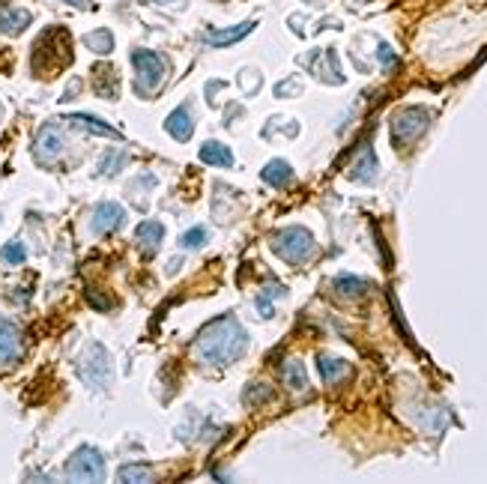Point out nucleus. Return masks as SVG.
Returning a JSON list of instances; mask_svg holds the SVG:
<instances>
[{
	"instance_id": "6ab92c4d",
	"label": "nucleus",
	"mask_w": 487,
	"mask_h": 484,
	"mask_svg": "<svg viewBox=\"0 0 487 484\" xmlns=\"http://www.w3.org/2000/svg\"><path fill=\"white\" fill-rule=\"evenodd\" d=\"M201 159L206 161V165H215V168H231L233 165V153L224 144H218V140H206V144L201 147Z\"/></svg>"
},
{
	"instance_id": "9b49d317",
	"label": "nucleus",
	"mask_w": 487,
	"mask_h": 484,
	"mask_svg": "<svg viewBox=\"0 0 487 484\" xmlns=\"http://www.w3.org/2000/svg\"><path fill=\"white\" fill-rule=\"evenodd\" d=\"M126 221V213L120 204H102L96 207L93 213V230L96 234H111V230H117Z\"/></svg>"
},
{
	"instance_id": "2eb2a0df",
	"label": "nucleus",
	"mask_w": 487,
	"mask_h": 484,
	"mask_svg": "<svg viewBox=\"0 0 487 484\" xmlns=\"http://www.w3.org/2000/svg\"><path fill=\"white\" fill-rule=\"evenodd\" d=\"M165 129H167V135H174L176 140H188L195 132V123H192V114H188V108L180 105L174 111L171 117L165 120Z\"/></svg>"
},
{
	"instance_id": "f8f14e48",
	"label": "nucleus",
	"mask_w": 487,
	"mask_h": 484,
	"mask_svg": "<svg viewBox=\"0 0 487 484\" xmlns=\"http://www.w3.org/2000/svg\"><path fill=\"white\" fill-rule=\"evenodd\" d=\"M251 30H254V22H242V24L227 27V30H206L204 42L215 45V48H224V45H233V42H240V39H245Z\"/></svg>"
},
{
	"instance_id": "7ed1b4c3",
	"label": "nucleus",
	"mask_w": 487,
	"mask_h": 484,
	"mask_svg": "<svg viewBox=\"0 0 487 484\" xmlns=\"http://www.w3.org/2000/svg\"><path fill=\"white\" fill-rule=\"evenodd\" d=\"M132 69H135V93L138 96H156V90L165 84L167 78V60L147 48H135L132 51Z\"/></svg>"
},
{
	"instance_id": "20e7f679",
	"label": "nucleus",
	"mask_w": 487,
	"mask_h": 484,
	"mask_svg": "<svg viewBox=\"0 0 487 484\" xmlns=\"http://www.w3.org/2000/svg\"><path fill=\"white\" fill-rule=\"evenodd\" d=\"M431 126V111L427 108H404L392 117V144L410 147L415 144Z\"/></svg>"
},
{
	"instance_id": "7c9ffc66",
	"label": "nucleus",
	"mask_w": 487,
	"mask_h": 484,
	"mask_svg": "<svg viewBox=\"0 0 487 484\" xmlns=\"http://www.w3.org/2000/svg\"><path fill=\"white\" fill-rule=\"evenodd\" d=\"M141 3H167V0H141Z\"/></svg>"
},
{
	"instance_id": "f257e3e1",
	"label": "nucleus",
	"mask_w": 487,
	"mask_h": 484,
	"mask_svg": "<svg viewBox=\"0 0 487 484\" xmlns=\"http://www.w3.org/2000/svg\"><path fill=\"white\" fill-rule=\"evenodd\" d=\"M245 347H248V335L233 317L213 320L210 326L201 329V335L195 341L197 359L213 368H224L231 362H236L245 353Z\"/></svg>"
},
{
	"instance_id": "4468645a",
	"label": "nucleus",
	"mask_w": 487,
	"mask_h": 484,
	"mask_svg": "<svg viewBox=\"0 0 487 484\" xmlns=\"http://www.w3.org/2000/svg\"><path fill=\"white\" fill-rule=\"evenodd\" d=\"M162 239H165V227L158 225V221H144V225L135 230V242L141 245V251L147 257L156 255L158 245H162Z\"/></svg>"
},
{
	"instance_id": "cd10ccee",
	"label": "nucleus",
	"mask_w": 487,
	"mask_h": 484,
	"mask_svg": "<svg viewBox=\"0 0 487 484\" xmlns=\"http://www.w3.org/2000/svg\"><path fill=\"white\" fill-rule=\"evenodd\" d=\"M123 165H126V153H105L99 170H102V174H117V170H120Z\"/></svg>"
},
{
	"instance_id": "1a4fd4ad",
	"label": "nucleus",
	"mask_w": 487,
	"mask_h": 484,
	"mask_svg": "<svg viewBox=\"0 0 487 484\" xmlns=\"http://www.w3.org/2000/svg\"><path fill=\"white\" fill-rule=\"evenodd\" d=\"M320 60L323 63H314L311 57H302V66L311 69V72L320 81H326V84H344V72H341V66H338V54L332 51V48L320 51Z\"/></svg>"
},
{
	"instance_id": "a878e982",
	"label": "nucleus",
	"mask_w": 487,
	"mask_h": 484,
	"mask_svg": "<svg viewBox=\"0 0 487 484\" xmlns=\"http://www.w3.org/2000/svg\"><path fill=\"white\" fill-rule=\"evenodd\" d=\"M117 478H120V481H153L156 476L150 472V467H141V463H129V467H123L120 472H117Z\"/></svg>"
},
{
	"instance_id": "c756f323",
	"label": "nucleus",
	"mask_w": 487,
	"mask_h": 484,
	"mask_svg": "<svg viewBox=\"0 0 487 484\" xmlns=\"http://www.w3.org/2000/svg\"><path fill=\"white\" fill-rule=\"evenodd\" d=\"M257 311H261V317H272V314H275L272 305H270V299H266V296L257 299Z\"/></svg>"
},
{
	"instance_id": "4be33fe9",
	"label": "nucleus",
	"mask_w": 487,
	"mask_h": 484,
	"mask_svg": "<svg viewBox=\"0 0 487 484\" xmlns=\"http://www.w3.org/2000/svg\"><path fill=\"white\" fill-rule=\"evenodd\" d=\"M84 45L96 54H108L114 48V36H111V30H93V33L84 36Z\"/></svg>"
},
{
	"instance_id": "9d476101",
	"label": "nucleus",
	"mask_w": 487,
	"mask_h": 484,
	"mask_svg": "<svg viewBox=\"0 0 487 484\" xmlns=\"http://www.w3.org/2000/svg\"><path fill=\"white\" fill-rule=\"evenodd\" d=\"M22 356V332L9 320H0V368H9Z\"/></svg>"
},
{
	"instance_id": "c85d7f7f",
	"label": "nucleus",
	"mask_w": 487,
	"mask_h": 484,
	"mask_svg": "<svg viewBox=\"0 0 487 484\" xmlns=\"http://www.w3.org/2000/svg\"><path fill=\"white\" fill-rule=\"evenodd\" d=\"M377 57H380V63H383L386 72H392V69L397 66V54L392 51V45H386V42L377 45Z\"/></svg>"
},
{
	"instance_id": "39448f33",
	"label": "nucleus",
	"mask_w": 487,
	"mask_h": 484,
	"mask_svg": "<svg viewBox=\"0 0 487 484\" xmlns=\"http://www.w3.org/2000/svg\"><path fill=\"white\" fill-rule=\"evenodd\" d=\"M272 248H275V255L287 260V264H305L308 257L314 255V236H311V230H305V227H287L281 230V234H275L272 236Z\"/></svg>"
},
{
	"instance_id": "ddd939ff",
	"label": "nucleus",
	"mask_w": 487,
	"mask_h": 484,
	"mask_svg": "<svg viewBox=\"0 0 487 484\" xmlns=\"http://www.w3.org/2000/svg\"><path fill=\"white\" fill-rule=\"evenodd\" d=\"M317 368H320V377H323L326 386H338V382H344L347 377L353 374L350 362L335 359V356H320V359H317Z\"/></svg>"
},
{
	"instance_id": "a211bd4d",
	"label": "nucleus",
	"mask_w": 487,
	"mask_h": 484,
	"mask_svg": "<svg viewBox=\"0 0 487 484\" xmlns=\"http://www.w3.org/2000/svg\"><path fill=\"white\" fill-rule=\"evenodd\" d=\"M66 123L75 126V129H84V132H90V135H99V138H120V132H117V129L99 123V120H93V117H84V114L66 117Z\"/></svg>"
},
{
	"instance_id": "bb28decb",
	"label": "nucleus",
	"mask_w": 487,
	"mask_h": 484,
	"mask_svg": "<svg viewBox=\"0 0 487 484\" xmlns=\"http://www.w3.org/2000/svg\"><path fill=\"white\" fill-rule=\"evenodd\" d=\"M206 242V230L204 227H192V230H185L183 239H180V245L183 248H201Z\"/></svg>"
},
{
	"instance_id": "5701e85b",
	"label": "nucleus",
	"mask_w": 487,
	"mask_h": 484,
	"mask_svg": "<svg viewBox=\"0 0 487 484\" xmlns=\"http://www.w3.org/2000/svg\"><path fill=\"white\" fill-rule=\"evenodd\" d=\"M335 290L341 296H362L368 290V281L365 278H356V275H338L335 278Z\"/></svg>"
},
{
	"instance_id": "b1692460",
	"label": "nucleus",
	"mask_w": 487,
	"mask_h": 484,
	"mask_svg": "<svg viewBox=\"0 0 487 484\" xmlns=\"http://www.w3.org/2000/svg\"><path fill=\"white\" fill-rule=\"evenodd\" d=\"M284 380L290 389H305L308 386V377H305V365L299 359H290L284 362Z\"/></svg>"
},
{
	"instance_id": "f03ea898",
	"label": "nucleus",
	"mask_w": 487,
	"mask_h": 484,
	"mask_svg": "<svg viewBox=\"0 0 487 484\" xmlns=\"http://www.w3.org/2000/svg\"><path fill=\"white\" fill-rule=\"evenodd\" d=\"M72 63V45L63 27H48L33 45V75L51 78Z\"/></svg>"
},
{
	"instance_id": "f3484780",
	"label": "nucleus",
	"mask_w": 487,
	"mask_h": 484,
	"mask_svg": "<svg viewBox=\"0 0 487 484\" xmlns=\"http://www.w3.org/2000/svg\"><path fill=\"white\" fill-rule=\"evenodd\" d=\"M33 22V15L27 13V9H3L0 13V30H3L6 36H18L22 30H27Z\"/></svg>"
},
{
	"instance_id": "412c9836",
	"label": "nucleus",
	"mask_w": 487,
	"mask_h": 484,
	"mask_svg": "<svg viewBox=\"0 0 487 484\" xmlns=\"http://www.w3.org/2000/svg\"><path fill=\"white\" fill-rule=\"evenodd\" d=\"M290 179H293V168L284 159H272L263 168V183H270V186H287Z\"/></svg>"
},
{
	"instance_id": "0eeeda50",
	"label": "nucleus",
	"mask_w": 487,
	"mask_h": 484,
	"mask_svg": "<svg viewBox=\"0 0 487 484\" xmlns=\"http://www.w3.org/2000/svg\"><path fill=\"white\" fill-rule=\"evenodd\" d=\"M81 377L90 382L93 389H105L108 380H111V356H108L105 347L93 344L90 350L84 353L81 359Z\"/></svg>"
},
{
	"instance_id": "393cba45",
	"label": "nucleus",
	"mask_w": 487,
	"mask_h": 484,
	"mask_svg": "<svg viewBox=\"0 0 487 484\" xmlns=\"http://www.w3.org/2000/svg\"><path fill=\"white\" fill-rule=\"evenodd\" d=\"M0 257H3V264H9V266H22V264H24V257H27L24 242H18V239L6 242L3 251H0Z\"/></svg>"
},
{
	"instance_id": "dca6fc26",
	"label": "nucleus",
	"mask_w": 487,
	"mask_h": 484,
	"mask_svg": "<svg viewBox=\"0 0 487 484\" xmlns=\"http://www.w3.org/2000/svg\"><path fill=\"white\" fill-rule=\"evenodd\" d=\"M350 177L359 179V183H374V177H377V153L371 147H362V153L356 156L353 168H350Z\"/></svg>"
},
{
	"instance_id": "6e6552de",
	"label": "nucleus",
	"mask_w": 487,
	"mask_h": 484,
	"mask_svg": "<svg viewBox=\"0 0 487 484\" xmlns=\"http://www.w3.org/2000/svg\"><path fill=\"white\" fill-rule=\"evenodd\" d=\"M60 150H63V135L57 132V126H54V123H48V126L39 129L36 144H33V156H36V161L48 165V161H54L57 156H60Z\"/></svg>"
},
{
	"instance_id": "aec40b11",
	"label": "nucleus",
	"mask_w": 487,
	"mask_h": 484,
	"mask_svg": "<svg viewBox=\"0 0 487 484\" xmlns=\"http://www.w3.org/2000/svg\"><path fill=\"white\" fill-rule=\"evenodd\" d=\"M93 81H96V93L105 99H117V72L108 63L93 69Z\"/></svg>"
},
{
	"instance_id": "2f4dec72",
	"label": "nucleus",
	"mask_w": 487,
	"mask_h": 484,
	"mask_svg": "<svg viewBox=\"0 0 487 484\" xmlns=\"http://www.w3.org/2000/svg\"><path fill=\"white\" fill-rule=\"evenodd\" d=\"M66 3H75V6H84V0H66Z\"/></svg>"
},
{
	"instance_id": "423d86ee",
	"label": "nucleus",
	"mask_w": 487,
	"mask_h": 484,
	"mask_svg": "<svg viewBox=\"0 0 487 484\" xmlns=\"http://www.w3.org/2000/svg\"><path fill=\"white\" fill-rule=\"evenodd\" d=\"M66 478L69 481H102L105 478V458L93 446H81L72 458L66 460Z\"/></svg>"
}]
</instances>
